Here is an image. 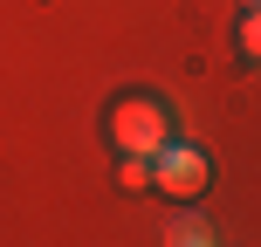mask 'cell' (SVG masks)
Segmentation results:
<instances>
[{
  "mask_svg": "<svg viewBox=\"0 0 261 247\" xmlns=\"http://www.w3.org/2000/svg\"><path fill=\"white\" fill-rule=\"evenodd\" d=\"M110 138H117V151L151 158L158 144H172V110L158 96H124V103H110Z\"/></svg>",
  "mask_w": 261,
  "mask_h": 247,
  "instance_id": "6da1fadb",
  "label": "cell"
},
{
  "mask_svg": "<svg viewBox=\"0 0 261 247\" xmlns=\"http://www.w3.org/2000/svg\"><path fill=\"white\" fill-rule=\"evenodd\" d=\"M151 185L165 199H199L206 193V158H199L193 144H158L151 151Z\"/></svg>",
  "mask_w": 261,
  "mask_h": 247,
  "instance_id": "7a4b0ae2",
  "label": "cell"
},
{
  "mask_svg": "<svg viewBox=\"0 0 261 247\" xmlns=\"http://www.w3.org/2000/svg\"><path fill=\"white\" fill-rule=\"evenodd\" d=\"M165 240H179V247H206V240H213V227L186 213V220H172V227H165Z\"/></svg>",
  "mask_w": 261,
  "mask_h": 247,
  "instance_id": "3957f363",
  "label": "cell"
},
{
  "mask_svg": "<svg viewBox=\"0 0 261 247\" xmlns=\"http://www.w3.org/2000/svg\"><path fill=\"white\" fill-rule=\"evenodd\" d=\"M117 179L130 185V193H144V185H151V158H138V151H124V172Z\"/></svg>",
  "mask_w": 261,
  "mask_h": 247,
  "instance_id": "277c9868",
  "label": "cell"
},
{
  "mask_svg": "<svg viewBox=\"0 0 261 247\" xmlns=\"http://www.w3.org/2000/svg\"><path fill=\"white\" fill-rule=\"evenodd\" d=\"M254 55H261V28L241 21V62H254Z\"/></svg>",
  "mask_w": 261,
  "mask_h": 247,
  "instance_id": "5b68a950",
  "label": "cell"
},
{
  "mask_svg": "<svg viewBox=\"0 0 261 247\" xmlns=\"http://www.w3.org/2000/svg\"><path fill=\"white\" fill-rule=\"evenodd\" d=\"M248 7H254V0H248Z\"/></svg>",
  "mask_w": 261,
  "mask_h": 247,
  "instance_id": "8992f818",
  "label": "cell"
}]
</instances>
